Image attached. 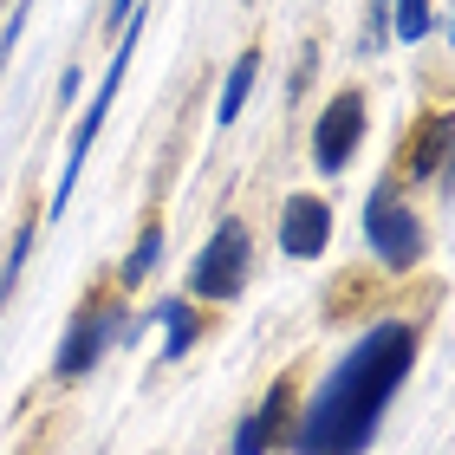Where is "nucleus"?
I'll return each instance as SVG.
<instances>
[{"mask_svg":"<svg viewBox=\"0 0 455 455\" xmlns=\"http://www.w3.org/2000/svg\"><path fill=\"white\" fill-rule=\"evenodd\" d=\"M117 339H124V306H117V293H85V299H78V313H72V325H66V339H59V351H52V378L59 384L92 378L98 358H105Z\"/></svg>","mask_w":455,"mask_h":455,"instance_id":"4","label":"nucleus"},{"mask_svg":"<svg viewBox=\"0 0 455 455\" xmlns=\"http://www.w3.org/2000/svg\"><path fill=\"white\" fill-rule=\"evenodd\" d=\"M150 319L163 325V332H170V339H163V364H176V358H189V351H196V339H202V313H196V299H163Z\"/></svg>","mask_w":455,"mask_h":455,"instance_id":"9","label":"nucleus"},{"mask_svg":"<svg viewBox=\"0 0 455 455\" xmlns=\"http://www.w3.org/2000/svg\"><path fill=\"white\" fill-rule=\"evenodd\" d=\"M20 33H27V7H13V20H7V33H0V66H7V52L20 46Z\"/></svg>","mask_w":455,"mask_h":455,"instance_id":"14","label":"nucleus"},{"mask_svg":"<svg viewBox=\"0 0 455 455\" xmlns=\"http://www.w3.org/2000/svg\"><path fill=\"white\" fill-rule=\"evenodd\" d=\"M423 351V325L417 319H378L339 358V371L319 384V397L293 410V429H286V449L293 455H364L378 443V423L390 397L410 384Z\"/></svg>","mask_w":455,"mask_h":455,"instance_id":"1","label":"nucleus"},{"mask_svg":"<svg viewBox=\"0 0 455 455\" xmlns=\"http://www.w3.org/2000/svg\"><path fill=\"white\" fill-rule=\"evenodd\" d=\"M156 260H163V221L150 215V221L137 228V247H131V254H124V267H117V286H124V293H131V286H143V280L156 274Z\"/></svg>","mask_w":455,"mask_h":455,"instance_id":"10","label":"nucleus"},{"mask_svg":"<svg viewBox=\"0 0 455 455\" xmlns=\"http://www.w3.org/2000/svg\"><path fill=\"white\" fill-rule=\"evenodd\" d=\"M247 280H254V235H247L241 215H221L215 235L189 260V299L196 306H228V299L247 293Z\"/></svg>","mask_w":455,"mask_h":455,"instance_id":"2","label":"nucleus"},{"mask_svg":"<svg viewBox=\"0 0 455 455\" xmlns=\"http://www.w3.org/2000/svg\"><path fill=\"white\" fill-rule=\"evenodd\" d=\"M33 241H39V221H20V228H13V247H7V260H0V306L13 299L20 274H27V254H33Z\"/></svg>","mask_w":455,"mask_h":455,"instance_id":"12","label":"nucleus"},{"mask_svg":"<svg viewBox=\"0 0 455 455\" xmlns=\"http://www.w3.org/2000/svg\"><path fill=\"white\" fill-rule=\"evenodd\" d=\"M358 143H364V92H339L313 124V163L325 176H339L358 156Z\"/></svg>","mask_w":455,"mask_h":455,"instance_id":"5","label":"nucleus"},{"mask_svg":"<svg viewBox=\"0 0 455 455\" xmlns=\"http://www.w3.org/2000/svg\"><path fill=\"white\" fill-rule=\"evenodd\" d=\"M325 241H332V209H325V196H293L280 209V254L286 260H319Z\"/></svg>","mask_w":455,"mask_h":455,"instance_id":"7","label":"nucleus"},{"mask_svg":"<svg viewBox=\"0 0 455 455\" xmlns=\"http://www.w3.org/2000/svg\"><path fill=\"white\" fill-rule=\"evenodd\" d=\"M429 27H436L429 0H390V33H397L403 46H417V39H429Z\"/></svg>","mask_w":455,"mask_h":455,"instance_id":"13","label":"nucleus"},{"mask_svg":"<svg viewBox=\"0 0 455 455\" xmlns=\"http://www.w3.org/2000/svg\"><path fill=\"white\" fill-rule=\"evenodd\" d=\"M286 429H293V378H274V390H267V397L241 417L228 455H274L286 443Z\"/></svg>","mask_w":455,"mask_h":455,"instance_id":"6","label":"nucleus"},{"mask_svg":"<svg viewBox=\"0 0 455 455\" xmlns=\"http://www.w3.org/2000/svg\"><path fill=\"white\" fill-rule=\"evenodd\" d=\"M364 241H371V254H378L390 274H410V267L423 260V215H417V202H410V189L397 176H384L378 189H371Z\"/></svg>","mask_w":455,"mask_h":455,"instance_id":"3","label":"nucleus"},{"mask_svg":"<svg viewBox=\"0 0 455 455\" xmlns=\"http://www.w3.org/2000/svg\"><path fill=\"white\" fill-rule=\"evenodd\" d=\"M449 170V111H429L417 137H403L397 150V182H436Z\"/></svg>","mask_w":455,"mask_h":455,"instance_id":"8","label":"nucleus"},{"mask_svg":"<svg viewBox=\"0 0 455 455\" xmlns=\"http://www.w3.org/2000/svg\"><path fill=\"white\" fill-rule=\"evenodd\" d=\"M143 7V0H111V7H105V27L111 33H124V27H131V13Z\"/></svg>","mask_w":455,"mask_h":455,"instance_id":"15","label":"nucleus"},{"mask_svg":"<svg viewBox=\"0 0 455 455\" xmlns=\"http://www.w3.org/2000/svg\"><path fill=\"white\" fill-rule=\"evenodd\" d=\"M254 78H260V52L247 46V52L235 59V72H228V85H221V105H215V124H221V131L247 111V92H254Z\"/></svg>","mask_w":455,"mask_h":455,"instance_id":"11","label":"nucleus"}]
</instances>
